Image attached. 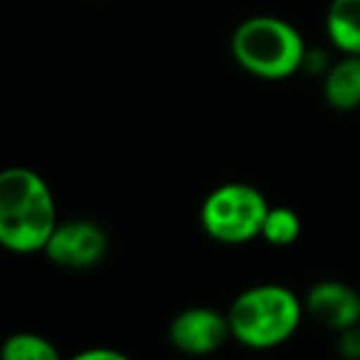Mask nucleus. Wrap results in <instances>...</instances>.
<instances>
[{
    "label": "nucleus",
    "instance_id": "1",
    "mask_svg": "<svg viewBox=\"0 0 360 360\" xmlns=\"http://www.w3.org/2000/svg\"><path fill=\"white\" fill-rule=\"evenodd\" d=\"M57 223L54 196L37 172L27 167L0 172V245L5 250L44 252Z\"/></svg>",
    "mask_w": 360,
    "mask_h": 360
},
{
    "label": "nucleus",
    "instance_id": "2",
    "mask_svg": "<svg viewBox=\"0 0 360 360\" xmlns=\"http://www.w3.org/2000/svg\"><path fill=\"white\" fill-rule=\"evenodd\" d=\"M304 302L285 285H255L233 299L228 309L231 333L250 351H270L299 331Z\"/></svg>",
    "mask_w": 360,
    "mask_h": 360
},
{
    "label": "nucleus",
    "instance_id": "3",
    "mask_svg": "<svg viewBox=\"0 0 360 360\" xmlns=\"http://www.w3.org/2000/svg\"><path fill=\"white\" fill-rule=\"evenodd\" d=\"M233 57L262 79H285L304 59L302 34L280 18H250L233 34Z\"/></svg>",
    "mask_w": 360,
    "mask_h": 360
},
{
    "label": "nucleus",
    "instance_id": "4",
    "mask_svg": "<svg viewBox=\"0 0 360 360\" xmlns=\"http://www.w3.org/2000/svg\"><path fill=\"white\" fill-rule=\"evenodd\" d=\"M270 211L260 189L250 184H223L206 196L201 206V226L223 245H243L262 233V223Z\"/></svg>",
    "mask_w": 360,
    "mask_h": 360
},
{
    "label": "nucleus",
    "instance_id": "5",
    "mask_svg": "<svg viewBox=\"0 0 360 360\" xmlns=\"http://www.w3.org/2000/svg\"><path fill=\"white\" fill-rule=\"evenodd\" d=\"M108 250V238L103 228L91 221L57 223L52 238L44 245V255L67 270H86L103 260Z\"/></svg>",
    "mask_w": 360,
    "mask_h": 360
},
{
    "label": "nucleus",
    "instance_id": "6",
    "mask_svg": "<svg viewBox=\"0 0 360 360\" xmlns=\"http://www.w3.org/2000/svg\"><path fill=\"white\" fill-rule=\"evenodd\" d=\"M233 338L228 314L211 307H191L169 323V341L186 356H211Z\"/></svg>",
    "mask_w": 360,
    "mask_h": 360
},
{
    "label": "nucleus",
    "instance_id": "7",
    "mask_svg": "<svg viewBox=\"0 0 360 360\" xmlns=\"http://www.w3.org/2000/svg\"><path fill=\"white\" fill-rule=\"evenodd\" d=\"M304 311L331 331H346L360 323V294L346 282H316L304 297Z\"/></svg>",
    "mask_w": 360,
    "mask_h": 360
},
{
    "label": "nucleus",
    "instance_id": "8",
    "mask_svg": "<svg viewBox=\"0 0 360 360\" xmlns=\"http://www.w3.org/2000/svg\"><path fill=\"white\" fill-rule=\"evenodd\" d=\"M323 96L336 110H353L360 105V54H348L328 72Z\"/></svg>",
    "mask_w": 360,
    "mask_h": 360
},
{
    "label": "nucleus",
    "instance_id": "9",
    "mask_svg": "<svg viewBox=\"0 0 360 360\" xmlns=\"http://www.w3.org/2000/svg\"><path fill=\"white\" fill-rule=\"evenodd\" d=\"M326 30L338 49L346 54H360V0H333Z\"/></svg>",
    "mask_w": 360,
    "mask_h": 360
},
{
    "label": "nucleus",
    "instance_id": "10",
    "mask_svg": "<svg viewBox=\"0 0 360 360\" xmlns=\"http://www.w3.org/2000/svg\"><path fill=\"white\" fill-rule=\"evenodd\" d=\"M0 360H62L52 341L37 333H15L0 348Z\"/></svg>",
    "mask_w": 360,
    "mask_h": 360
},
{
    "label": "nucleus",
    "instance_id": "11",
    "mask_svg": "<svg viewBox=\"0 0 360 360\" xmlns=\"http://www.w3.org/2000/svg\"><path fill=\"white\" fill-rule=\"evenodd\" d=\"M260 236L270 245L287 248L292 243H297L299 236H302V218H299V214H294L292 209H285V206H280V209H272L270 206Z\"/></svg>",
    "mask_w": 360,
    "mask_h": 360
},
{
    "label": "nucleus",
    "instance_id": "12",
    "mask_svg": "<svg viewBox=\"0 0 360 360\" xmlns=\"http://www.w3.org/2000/svg\"><path fill=\"white\" fill-rule=\"evenodd\" d=\"M338 353L348 360H360V323L338 331Z\"/></svg>",
    "mask_w": 360,
    "mask_h": 360
},
{
    "label": "nucleus",
    "instance_id": "13",
    "mask_svg": "<svg viewBox=\"0 0 360 360\" xmlns=\"http://www.w3.org/2000/svg\"><path fill=\"white\" fill-rule=\"evenodd\" d=\"M72 360H130V358L118 351H110V348H94V351L79 353V356H74Z\"/></svg>",
    "mask_w": 360,
    "mask_h": 360
}]
</instances>
